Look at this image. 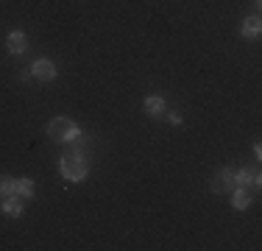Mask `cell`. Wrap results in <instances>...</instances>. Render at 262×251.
<instances>
[{
  "label": "cell",
  "instance_id": "cell-1",
  "mask_svg": "<svg viewBox=\"0 0 262 251\" xmlns=\"http://www.w3.org/2000/svg\"><path fill=\"white\" fill-rule=\"evenodd\" d=\"M59 171H61V176H64L67 181H73V184L84 181L86 173H90V159H86V151L70 148V151H67V154L59 159Z\"/></svg>",
  "mask_w": 262,
  "mask_h": 251
},
{
  "label": "cell",
  "instance_id": "cell-2",
  "mask_svg": "<svg viewBox=\"0 0 262 251\" xmlns=\"http://www.w3.org/2000/svg\"><path fill=\"white\" fill-rule=\"evenodd\" d=\"M48 137H51L53 142H67V145H70L73 140L81 137V129L73 120H67V117H53V120L48 123Z\"/></svg>",
  "mask_w": 262,
  "mask_h": 251
},
{
  "label": "cell",
  "instance_id": "cell-3",
  "mask_svg": "<svg viewBox=\"0 0 262 251\" xmlns=\"http://www.w3.org/2000/svg\"><path fill=\"white\" fill-rule=\"evenodd\" d=\"M212 190H215L217 196H223V193H232V190H234V171L221 168V171L215 173V179H212Z\"/></svg>",
  "mask_w": 262,
  "mask_h": 251
},
{
  "label": "cell",
  "instance_id": "cell-4",
  "mask_svg": "<svg viewBox=\"0 0 262 251\" xmlns=\"http://www.w3.org/2000/svg\"><path fill=\"white\" fill-rule=\"evenodd\" d=\"M262 184V173L257 168H243V171H234V187H257Z\"/></svg>",
  "mask_w": 262,
  "mask_h": 251
},
{
  "label": "cell",
  "instance_id": "cell-5",
  "mask_svg": "<svg viewBox=\"0 0 262 251\" xmlns=\"http://www.w3.org/2000/svg\"><path fill=\"white\" fill-rule=\"evenodd\" d=\"M31 78L36 81H53L56 78V65L51 59H36L34 65H31Z\"/></svg>",
  "mask_w": 262,
  "mask_h": 251
},
{
  "label": "cell",
  "instance_id": "cell-6",
  "mask_svg": "<svg viewBox=\"0 0 262 251\" xmlns=\"http://www.w3.org/2000/svg\"><path fill=\"white\" fill-rule=\"evenodd\" d=\"M6 48H9V53L20 56L28 50V36L23 34V31H11L9 36H6Z\"/></svg>",
  "mask_w": 262,
  "mask_h": 251
},
{
  "label": "cell",
  "instance_id": "cell-7",
  "mask_svg": "<svg viewBox=\"0 0 262 251\" xmlns=\"http://www.w3.org/2000/svg\"><path fill=\"white\" fill-rule=\"evenodd\" d=\"M0 210H3V215H9V218H20L23 210H26V204H23L20 196H6L3 201H0Z\"/></svg>",
  "mask_w": 262,
  "mask_h": 251
},
{
  "label": "cell",
  "instance_id": "cell-8",
  "mask_svg": "<svg viewBox=\"0 0 262 251\" xmlns=\"http://www.w3.org/2000/svg\"><path fill=\"white\" fill-rule=\"evenodd\" d=\"M259 31H262V20H259V17H246L243 25H240V34L246 36V39H257Z\"/></svg>",
  "mask_w": 262,
  "mask_h": 251
},
{
  "label": "cell",
  "instance_id": "cell-9",
  "mask_svg": "<svg viewBox=\"0 0 262 251\" xmlns=\"http://www.w3.org/2000/svg\"><path fill=\"white\" fill-rule=\"evenodd\" d=\"M145 112L151 117H159V115H165L167 112V103H165V98L162 95H148L145 98Z\"/></svg>",
  "mask_w": 262,
  "mask_h": 251
},
{
  "label": "cell",
  "instance_id": "cell-10",
  "mask_svg": "<svg viewBox=\"0 0 262 251\" xmlns=\"http://www.w3.org/2000/svg\"><path fill=\"white\" fill-rule=\"evenodd\" d=\"M251 193L246 190V187H234L232 190V206L234 210H248V206H251Z\"/></svg>",
  "mask_w": 262,
  "mask_h": 251
},
{
  "label": "cell",
  "instance_id": "cell-11",
  "mask_svg": "<svg viewBox=\"0 0 262 251\" xmlns=\"http://www.w3.org/2000/svg\"><path fill=\"white\" fill-rule=\"evenodd\" d=\"M14 193L23 201L34 198V181H31V179H14Z\"/></svg>",
  "mask_w": 262,
  "mask_h": 251
},
{
  "label": "cell",
  "instance_id": "cell-12",
  "mask_svg": "<svg viewBox=\"0 0 262 251\" xmlns=\"http://www.w3.org/2000/svg\"><path fill=\"white\" fill-rule=\"evenodd\" d=\"M6 196H17L14 193V179H9V176L0 179V198H6Z\"/></svg>",
  "mask_w": 262,
  "mask_h": 251
},
{
  "label": "cell",
  "instance_id": "cell-13",
  "mask_svg": "<svg viewBox=\"0 0 262 251\" xmlns=\"http://www.w3.org/2000/svg\"><path fill=\"white\" fill-rule=\"evenodd\" d=\"M167 120H170L173 126H182V123H184V117L179 115V112H167Z\"/></svg>",
  "mask_w": 262,
  "mask_h": 251
}]
</instances>
